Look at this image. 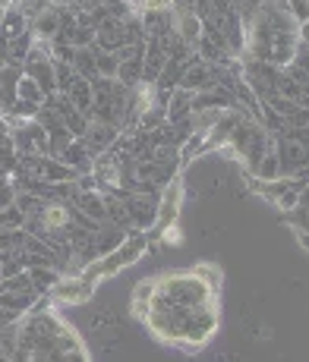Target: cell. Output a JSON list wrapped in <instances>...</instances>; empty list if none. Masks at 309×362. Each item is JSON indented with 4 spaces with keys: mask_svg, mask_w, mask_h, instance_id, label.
Here are the masks:
<instances>
[{
    "mask_svg": "<svg viewBox=\"0 0 309 362\" xmlns=\"http://www.w3.org/2000/svg\"><path fill=\"white\" fill-rule=\"evenodd\" d=\"M174 0H142V10H171Z\"/></svg>",
    "mask_w": 309,
    "mask_h": 362,
    "instance_id": "obj_28",
    "label": "cell"
},
{
    "mask_svg": "<svg viewBox=\"0 0 309 362\" xmlns=\"http://www.w3.org/2000/svg\"><path fill=\"white\" fill-rule=\"evenodd\" d=\"M19 76H23V66H16V64H6L4 69H0V104H4V114L16 104L19 98Z\"/></svg>",
    "mask_w": 309,
    "mask_h": 362,
    "instance_id": "obj_8",
    "label": "cell"
},
{
    "mask_svg": "<svg viewBox=\"0 0 309 362\" xmlns=\"http://www.w3.org/2000/svg\"><path fill=\"white\" fill-rule=\"evenodd\" d=\"M154 290H158V281H142L136 290H133V312H136L139 318H145V312H149Z\"/></svg>",
    "mask_w": 309,
    "mask_h": 362,
    "instance_id": "obj_17",
    "label": "cell"
},
{
    "mask_svg": "<svg viewBox=\"0 0 309 362\" xmlns=\"http://www.w3.org/2000/svg\"><path fill=\"white\" fill-rule=\"evenodd\" d=\"M16 164H19V151L13 148V142H10V136H0V170H16Z\"/></svg>",
    "mask_w": 309,
    "mask_h": 362,
    "instance_id": "obj_22",
    "label": "cell"
},
{
    "mask_svg": "<svg viewBox=\"0 0 309 362\" xmlns=\"http://www.w3.org/2000/svg\"><path fill=\"white\" fill-rule=\"evenodd\" d=\"M16 92H19V101L38 104V107H41V104H45V98H47V95L41 92V86H38V82L29 79V76H26V73L19 76V88H16Z\"/></svg>",
    "mask_w": 309,
    "mask_h": 362,
    "instance_id": "obj_18",
    "label": "cell"
},
{
    "mask_svg": "<svg viewBox=\"0 0 309 362\" xmlns=\"http://www.w3.org/2000/svg\"><path fill=\"white\" fill-rule=\"evenodd\" d=\"M92 284H86L79 274H63L57 284H54V290L47 296L51 299H57V303H69V305H76V303H86L89 296H92Z\"/></svg>",
    "mask_w": 309,
    "mask_h": 362,
    "instance_id": "obj_4",
    "label": "cell"
},
{
    "mask_svg": "<svg viewBox=\"0 0 309 362\" xmlns=\"http://www.w3.org/2000/svg\"><path fill=\"white\" fill-rule=\"evenodd\" d=\"M142 51L145 45H123L117 51L120 57V66H117V82L126 88H136L142 82Z\"/></svg>",
    "mask_w": 309,
    "mask_h": 362,
    "instance_id": "obj_3",
    "label": "cell"
},
{
    "mask_svg": "<svg viewBox=\"0 0 309 362\" xmlns=\"http://www.w3.org/2000/svg\"><path fill=\"white\" fill-rule=\"evenodd\" d=\"M60 271L57 268H51V264H41V268H29V281H32V287H35V293H41V296H47L54 290V284L60 281Z\"/></svg>",
    "mask_w": 309,
    "mask_h": 362,
    "instance_id": "obj_13",
    "label": "cell"
},
{
    "mask_svg": "<svg viewBox=\"0 0 309 362\" xmlns=\"http://www.w3.org/2000/svg\"><path fill=\"white\" fill-rule=\"evenodd\" d=\"M0 290L4 293H32V281H29V271H19V274H13V277H6L4 284H0Z\"/></svg>",
    "mask_w": 309,
    "mask_h": 362,
    "instance_id": "obj_21",
    "label": "cell"
},
{
    "mask_svg": "<svg viewBox=\"0 0 309 362\" xmlns=\"http://www.w3.org/2000/svg\"><path fill=\"white\" fill-rule=\"evenodd\" d=\"M174 29H177V35L186 41L189 47H196V41L206 35V32H202V19L196 16V13H174Z\"/></svg>",
    "mask_w": 309,
    "mask_h": 362,
    "instance_id": "obj_10",
    "label": "cell"
},
{
    "mask_svg": "<svg viewBox=\"0 0 309 362\" xmlns=\"http://www.w3.org/2000/svg\"><path fill=\"white\" fill-rule=\"evenodd\" d=\"M32 45H35L32 29H29V32H23V35H16V38H10V45H6V64L23 66V64H26V57H29V51H32Z\"/></svg>",
    "mask_w": 309,
    "mask_h": 362,
    "instance_id": "obj_15",
    "label": "cell"
},
{
    "mask_svg": "<svg viewBox=\"0 0 309 362\" xmlns=\"http://www.w3.org/2000/svg\"><path fill=\"white\" fill-rule=\"evenodd\" d=\"M73 79H76V69L69 64L54 60V82H57V95H67L69 88H73Z\"/></svg>",
    "mask_w": 309,
    "mask_h": 362,
    "instance_id": "obj_20",
    "label": "cell"
},
{
    "mask_svg": "<svg viewBox=\"0 0 309 362\" xmlns=\"http://www.w3.org/2000/svg\"><path fill=\"white\" fill-rule=\"evenodd\" d=\"M0 117H4V104H0Z\"/></svg>",
    "mask_w": 309,
    "mask_h": 362,
    "instance_id": "obj_31",
    "label": "cell"
},
{
    "mask_svg": "<svg viewBox=\"0 0 309 362\" xmlns=\"http://www.w3.org/2000/svg\"><path fill=\"white\" fill-rule=\"evenodd\" d=\"M215 86H218V64H206V60L193 57L177 88L199 95V92H208V88H215Z\"/></svg>",
    "mask_w": 309,
    "mask_h": 362,
    "instance_id": "obj_2",
    "label": "cell"
},
{
    "mask_svg": "<svg viewBox=\"0 0 309 362\" xmlns=\"http://www.w3.org/2000/svg\"><path fill=\"white\" fill-rule=\"evenodd\" d=\"M6 6H10V0H0V19H4V13H6Z\"/></svg>",
    "mask_w": 309,
    "mask_h": 362,
    "instance_id": "obj_30",
    "label": "cell"
},
{
    "mask_svg": "<svg viewBox=\"0 0 309 362\" xmlns=\"http://www.w3.org/2000/svg\"><path fill=\"white\" fill-rule=\"evenodd\" d=\"M167 110V123H184L193 114V92H184V88H174L171 98L164 104Z\"/></svg>",
    "mask_w": 309,
    "mask_h": 362,
    "instance_id": "obj_9",
    "label": "cell"
},
{
    "mask_svg": "<svg viewBox=\"0 0 309 362\" xmlns=\"http://www.w3.org/2000/svg\"><path fill=\"white\" fill-rule=\"evenodd\" d=\"M57 158L67 167H73L76 173H89V170H92V164H95V155L89 151V145L82 142V139H73L69 145H63Z\"/></svg>",
    "mask_w": 309,
    "mask_h": 362,
    "instance_id": "obj_7",
    "label": "cell"
},
{
    "mask_svg": "<svg viewBox=\"0 0 309 362\" xmlns=\"http://www.w3.org/2000/svg\"><path fill=\"white\" fill-rule=\"evenodd\" d=\"M23 32H29V19L19 13V6H6V13H4V19H0V35H4L6 41L10 38H16V35H23Z\"/></svg>",
    "mask_w": 309,
    "mask_h": 362,
    "instance_id": "obj_14",
    "label": "cell"
},
{
    "mask_svg": "<svg viewBox=\"0 0 309 362\" xmlns=\"http://www.w3.org/2000/svg\"><path fill=\"white\" fill-rule=\"evenodd\" d=\"M67 98L73 101L76 110H82V114L92 120V82L82 79V76H76V79H73V88L67 92Z\"/></svg>",
    "mask_w": 309,
    "mask_h": 362,
    "instance_id": "obj_12",
    "label": "cell"
},
{
    "mask_svg": "<svg viewBox=\"0 0 309 362\" xmlns=\"http://www.w3.org/2000/svg\"><path fill=\"white\" fill-rule=\"evenodd\" d=\"M76 208H79L86 218H92L95 224H108V214H104V196L98 189L79 192V199H76Z\"/></svg>",
    "mask_w": 309,
    "mask_h": 362,
    "instance_id": "obj_11",
    "label": "cell"
},
{
    "mask_svg": "<svg viewBox=\"0 0 309 362\" xmlns=\"http://www.w3.org/2000/svg\"><path fill=\"white\" fill-rule=\"evenodd\" d=\"M51 4H54V0H16V4H13V6H19V13H23V16L32 23V19L38 16L41 10H47V6H51Z\"/></svg>",
    "mask_w": 309,
    "mask_h": 362,
    "instance_id": "obj_26",
    "label": "cell"
},
{
    "mask_svg": "<svg viewBox=\"0 0 309 362\" xmlns=\"http://www.w3.org/2000/svg\"><path fill=\"white\" fill-rule=\"evenodd\" d=\"M120 139V129L114 127V123H101V120H89V129L86 136H82V142L89 145V151L98 158L104 155V151H111V145Z\"/></svg>",
    "mask_w": 309,
    "mask_h": 362,
    "instance_id": "obj_5",
    "label": "cell"
},
{
    "mask_svg": "<svg viewBox=\"0 0 309 362\" xmlns=\"http://www.w3.org/2000/svg\"><path fill=\"white\" fill-rule=\"evenodd\" d=\"M193 274H196V277H202V281H206L212 290L221 287V268H218V264H196Z\"/></svg>",
    "mask_w": 309,
    "mask_h": 362,
    "instance_id": "obj_25",
    "label": "cell"
},
{
    "mask_svg": "<svg viewBox=\"0 0 309 362\" xmlns=\"http://www.w3.org/2000/svg\"><path fill=\"white\" fill-rule=\"evenodd\" d=\"M117 66H120V57L111 51H98L95 47V69L98 76H104V79H117Z\"/></svg>",
    "mask_w": 309,
    "mask_h": 362,
    "instance_id": "obj_19",
    "label": "cell"
},
{
    "mask_svg": "<svg viewBox=\"0 0 309 362\" xmlns=\"http://www.w3.org/2000/svg\"><path fill=\"white\" fill-rule=\"evenodd\" d=\"M69 66L76 69V76L82 79H95L98 69H95V47H73V60Z\"/></svg>",
    "mask_w": 309,
    "mask_h": 362,
    "instance_id": "obj_16",
    "label": "cell"
},
{
    "mask_svg": "<svg viewBox=\"0 0 309 362\" xmlns=\"http://www.w3.org/2000/svg\"><path fill=\"white\" fill-rule=\"evenodd\" d=\"M101 6L108 10L111 19H126L136 13V6H133V0H101Z\"/></svg>",
    "mask_w": 309,
    "mask_h": 362,
    "instance_id": "obj_24",
    "label": "cell"
},
{
    "mask_svg": "<svg viewBox=\"0 0 309 362\" xmlns=\"http://www.w3.org/2000/svg\"><path fill=\"white\" fill-rule=\"evenodd\" d=\"M0 227H4V230H23V227H26V214L19 211L16 205L4 208V211H0Z\"/></svg>",
    "mask_w": 309,
    "mask_h": 362,
    "instance_id": "obj_23",
    "label": "cell"
},
{
    "mask_svg": "<svg viewBox=\"0 0 309 362\" xmlns=\"http://www.w3.org/2000/svg\"><path fill=\"white\" fill-rule=\"evenodd\" d=\"M0 284H4V277H0Z\"/></svg>",
    "mask_w": 309,
    "mask_h": 362,
    "instance_id": "obj_32",
    "label": "cell"
},
{
    "mask_svg": "<svg viewBox=\"0 0 309 362\" xmlns=\"http://www.w3.org/2000/svg\"><path fill=\"white\" fill-rule=\"evenodd\" d=\"M60 19H63V4H51L47 10H41L38 16L32 19L29 29L38 41H54L60 32Z\"/></svg>",
    "mask_w": 309,
    "mask_h": 362,
    "instance_id": "obj_6",
    "label": "cell"
},
{
    "mask_svg": "<svg viewBox=\"0 0 309 362\" xmlns=\"http://www.w3.org/2000/svg\"><path fill=\"white\" fill-rule=\"evenodd\" d=\"M16 186H13V180H4V183H0V211H4V208H10L13 202H16Z\"/></svg>",
    "mask_w": 309,
    "mask_h": 362,
    "instance_id": "obj_27",
    "label": "cell"
},
{
    "mask_svg": "<svg viewBox=\"0 0 309 362\" xmlns=\"http://www.w3.org/2000/svg\"><path fill=\"white\" fill-rule=\"evenodd\" d=\"M297 240H300V246H303V249H309V233H303V230H297Z\"/></svg>",
    "mask_w": 309,
    "mask_h": 362,
    "instance_id": "obj_29",
    "label": "cell"
},
{
    "mask_svg": "<svg viewBox=\"0 0 309 362\" xmlns=\"http://www.w3.org/2000/svg\"><path fill=\"white\" fill-rule=\"evenodd\" d=\"M154 296H161L164 303H171V305H180V309H196V305L218 303V290H212L202 277H196L193 271H189V274L161 277Z\"/></svg>",
    "mask_w": 309,
    "mask_h": 362,
    "instance_id": "obj_1",
    "label": "cell"
}]
</instances>
